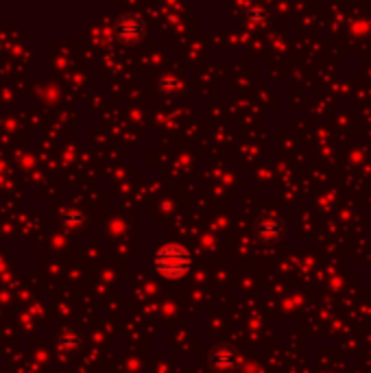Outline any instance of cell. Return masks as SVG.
<instances>
[{
	"instance_id": "obj_2",
	"label": "cell",
	"mask_w": 371,
	"mask_h": 373,
	"mask_svg": "<svg viewBox=\"0 0 371 373\" xmlns=\"http://www.w3.org/2000/svg\"><path fill=\"white\" fill-rule=\"evenodd\" d=\"M114 33H116V37L120 42H127V44L138 42L144 35V22L140 20V15H134V13H131V15H122L116 22Z\"/></svg>"
},
{
	"instance_id": "obj_1",
	"label": "cell",
	"mask_w": 371,
	"mask_h": 373,
	"mask_svg": "<svg viewBox=\"0 0 371 373\" xmlns=\"http://www.w3.org/2000/svg\"><path fill=\"white\" fill-rule=\"evenodd\" d=\"M153 269L166 279H182L192 271V253L184 245L166 243L153 255Z\"/></svg>"
},
{
	"instance_id": "obj_3",
	"label": "cell",
	"mask_w": 371,
	"mask_h": 373,
	"mask_svg": "<svg viewBox=\"0 0 371 373\" xmlns=\"http://www.w3.org/2000/svg\"><path fill=\"white\" fill-rule=\"evenodd\" d=\"M210 362H212V367L216 371L229 373V371H234L238 367V354H236V349H232L227 345H221L210 354Z\"/></svg>"
},
{
	"instance_id": "obj_5",
	"label": "cell",
	"mask_w": 371,
	"mask_h": 373,
	"mask_svg": "<svg viewBox=\"0 0 371 373\" xmlns=\"http://www.w3.org/2000/svg\"><path fill=\"white\" fill-rule=\"evenodd\" d=\"M65 223H68L70 227H81L85 223V216H83V212L70 208V210H65Z\"/></svg>"
},
{
	"instance_id": "obj_4",
	"label": "cell",
	"mask_w": 371,
	"mask_h": 373,
	"mask_svg": "<svg viewBox=\"0 0 371 373\" xmlns=\"http://www.w3.org/2000/svg\"><path fill=\"white\" fill-rule=\"evenodd\" d=\"M279 234H282V223H279V218H275V216H265L258 223V236L262 240H267V243L277 240Z\"/></svg>"
}]
</instances>
